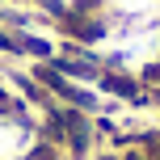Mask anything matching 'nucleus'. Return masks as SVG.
Returning <instances> with one entry per match:
<instances>
[{
  "mask_svg": "<svg viewBox=\"0 0 160 160\" xmlns=\"http://www.w3.org/2000/svg\"><path fill=\"white\" fill-rule=\"evenodd\" d=\"M55 13H68V17H76V13H88L93 8V0H47Z\"/></svg>",
  "mask_w": 160,
  "mask_h": 160,
  "instance_id": "3",
  "label": "nucleus"
},
{
  "mask_svg": "<svg viewBox=\"0 0 160 160\" xmlns=\"http://www.w3.org/2000/svg\"><path fill=\"white\" fill-rule=\"evenodd\" d=\"M88 17H93L101 30H110V25H131V21L160 17V0H93Z\"/></svg>",
  "mask_w": 160,
  "mask_h": 160,
  "instance_id": "2",
  "label": "nucleus"
},
{
  "mask_svg": "<svg viewBox=\"0 0 160 160\" xmlns=\"http://www.w3.org/2000/svg\"><path fill=\"white\" fill-rule=\"evenodd\" d=\"M42 131L17 105H0V160H38Z\"/></svg>",
  "mask_w": 160,
  "mask_h": 160,
  "instance_id": "1",
  "label": "nucleus"
}]
</instances>
